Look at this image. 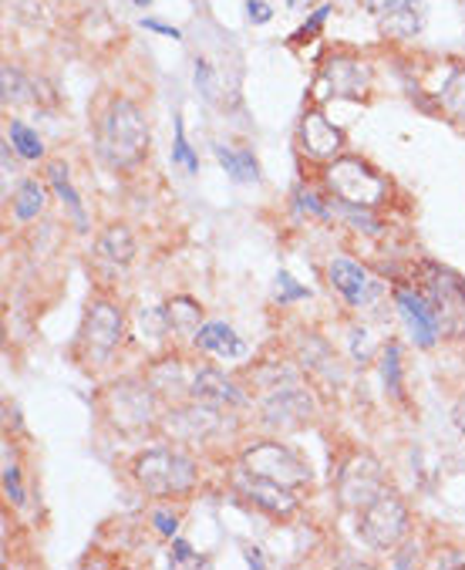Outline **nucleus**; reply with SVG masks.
Returning a JSON list of instances; mask_svg holds the SVG:
<instances>
[{
  "instance_id": "b1692460",
  "label": "nucleus",
  "mask_w": 465,
  "mask_h": 570,
  "mask_svg": "<svg viewBox=\"0 0 465 570\" xmlns=\"http://www.w3.org/2000/svg\"><path fill=\"white\" fill-rule=\"evenodd\" d=\"M0 95H4V105H28L34 101V85L18 65L8 61L0 68Z\"/></svg>"
},
{
  "instance_id": "4468645a",
  "label": "nucleus",
  "mask_w": 465,
  "mask_h": 570,
  "mask_svg": "<svg viewBox=\"0 0 465 570\" xmlns=\"http://www.w3.org/2000/svg\"><path fill=\"white\" fill-rule=\"evenodd\" d=\"M327 277H330L334 291L344 297V304H352V307H365V304H372V301L378 297V291H382V284H378V281L362 267V264L347 261V257L330 261Z\"/></svg>"
},
{
  "instance_id": "dca6fc26",
  "label": "nucleus",
  "mask_w": 465,
  "mask_h": 570,
  "mask_svg": "<svg viewBox=\"0 0 465 570\" xmlns=\"http://www.w3.org/2000/svg\"><path fill=\"white\" fill-rule=\"evenodd\" d=\"M189 395L196 402H206V405H216V409H240V405H247V392L233 379H226L219 368H199L192 375Z\"/></svg>"
},
{
  "instance_id": "bb28decb",
  "label": "nucleus",
  "mask_w": 465,
  "mask_h": 570,
  "mask_svg": "<svg viewBox=\"0 0 465 570\" xmlns=\"http://www.w3.org/2000/svg\"><path fill=\"white\" fill-rule=\"evenodd\" d=\"M438 98H442V108L448 111L452 119L465 122V71L462 68L448 75V81L442 85V95Z\"/></svg>"
},
{
  "instance_id": "4c0bfd02",
  "label": "nucleus",
  "mask_w": 465,
  "mask_h": 570,
  "mask_svg": "<svg viewBox=\"0 0 465 570\" xmlns=\"http://www.w3.org/2000/svg\"><path fill=\"white\" fill-rule=\"evenodd\" d=\"M152 527H156V533H159V537L172 540V537L179 533V517H176V513H169V510H156V513H152Z\"/></svg>"
},
{
  "instance_id": "58836bf2",
  "label": "nucleus",
  "mask_w": 465,
  "mask_h": 570,
  "mask_svg": "<svg viewBox=\"0 0 465 570\" xmlns=\"http://www.w3.org/2000/svg\"><path fill=\"white\" fill-rule=\"evenodd\" d=\"M247 18H250V24H270L274 21V8L264 4V0H247Z\"/></svg>"
},
{
  "instance_id": "cd10ccee",
  "label": "nucleus",
  "mask_w": 465,
  "mask_h": 570,
  "mask_svg": "<svg viewBox=\"0 0 465 570\" xmlns=\"http://www.w3.org/2000/svg\"><path fill=\"white\" fill-rule=\"evenodd\" d=\"M8 139H11V146L18 149V156H21V159H28V163H38V159L44 156V142H41V136H38L34 129H28L24 122H11Z\"/></svg>"
},
{
  "instance_id": "412c9836",
  "label": "nucleus",
  "mask_w": 465,
  "mask_h": 570,
  "mask_svg": "<svg viewBox=\"0 0 465 570\" xmlns=\"http://www.w3.org/2000/svg\"><path fill=\"white\" fill-rule=\"evenodd\" d=\"M212 156H216V163L226 169V176H233L237 183H257L260 179V166H257V159H254V153L250 149H229V146H212Z\"/></svg>"
},
{
  "instance_id": "393cba45",
  "label": "nucleus",
  "mask_w": 465,
  "mask_h": 570,
  "mask_svg": "<svg viewBox=\"0 0 465 570\" xmlns=\"http://www.w3.org/2000/svg\"><path fill=\"white\" fill-rule=\"evenodd\" d=\"M44 186L38 183V179H24L21 186H18V193H14V216L21 219V223H31V219H38L41 213H44Z\"/></svg>"
},
{
  "instance_id": "a18cd8bd",
  "label": "nucleus",
  "mask_w": 465,
  "mask_h": 570,
  "mask_svg": "<svg viewBox=\"0 0 465 570\" xmlns=\"http://www.w3.org/2000/svg\"><path fill=\"white\" fill-rule=\"evenodd\" d=\"M455 422H458V429H462V435H465V405L455 412Z\"/></svg>"
},
{
  "instance_id": "c03bdc74",
  "label": "nucleus",
  "mask_w": 465,
  "mask_h": 570,
  "mask_svg": "<svg viewBox=\"0 0 465 570\" xmlns=\"http://www.w3.org/2000/svg\"><path fill=\"white\" fill-rule=\"evenodd\" d=\"M314 4V0H287V8H294V11H307Z\"/></svg>"
},
{
  "instance_id": "aec40b11",
  "label": "nucleus",
  "mask_w": 465,
  "mask_h": 570,
  "mask_svg": "<svg viewBox=\"0 0 465 570\" xmlns=\"http://www.w3.org/2000/svg\"><path fill=\"white\" fill-rule=\"evenodd\" d=\"M98 257L108 261V264H119V267L132 264V257H136V237H132L129 226H108V230L98 237Z\"/></svg>"
},
{
  "instance_id": "f704fd0d",
  "label": "nucleus",
  "mask_w": 465,
  "mask_h": 570,
  "mask_svg": "<svg viewBox=\"0 0 465 570\" xmlns=\"http://www.w3.org/2000/svg\"><path fill=\"white\" fill-rule=\"evenodd\" d=\"M4 493L14 507H24V483H21V470L8 460L4 463Z\"/></svg>"
},
{
  "instance_id": "4be33fe9",
  "label": "nucleus",
  "mask_w": 465,
  "mask_h": 570,
  "mask_svg": "<svg viewBox=\"0 0 465 570\" xmlns=\"http://www.w3.org/2000/svg\"><path fill=\"white\" fill-rule=\"evenodd\" d=\"M48 183L55 186L58 199L68 206V213L75 216L78 223V234H88V216H85V206H81V196L75 193L71 186V176H68V166L65 163H48Z\"/></svg>"
},
{
  "instance_id": "72a5a7b5",
  "label": "nucleus",
  "mask_w": 465,
  "mask_h": 570,
  "mask_svg": "<svg viewBox=\"0 0 465 570\" xmlns=\"http://www.w3.org/2000/svg\"><path fill=\"white\" fill-rule=\"evenodd\" d=\"M304 297H310V291L300 287L287 271H280V274H277V301H280V304H290V301H304Z\"/></svg>"
},
{
  "instance_id": "c9c22d12",
  "label": "nucleus",
  "mask_w": 465,
  "mask_h": 570,
  "mask_svg": "<svg viewBox=\"0 0 465 570\" xmlns=\"http://www.w3.org/2000/svg\"><path fill=\"white\" fill-rule=\"evenodd\" d=\"M172 563H176V567H202L206 560H202L199 553H192V547H189L186 540H176V537H172Z\"/></svg>"
},
{
  "instance_id": "473e14b6",
  "label": "nucleus",
  "mask_w": 465,
  "mask_h": 570,
  "mask_svg": "<svg viewBox=\"0 0 465 570\" xmlns=\"http://www.w3.org/2000/svg\"><path fill=\"white\" fill-rule=\"evenodd\" d=\"M172 122H176V153H172V159H176L179 166H186L189 173H199V159L192 156V149H189V142H186V132H182V116H176Z\"/></svg>"
},
{
  "instance_id": "6e6552de",
  "label": "nucleus",
  "mask_w": 465,
  "mask_h": 570,
  "mask_svg": "<svg viewBox=\"0 0 465 570\" xmlns=\"http://www.w3.org/2000/svg\"><path fill=\"white\" fill-rule=\"evenodd\" d=\"M385 490V470L372 452H355L352 460L340 466L337 476V500L347 510H368Z\"/></svg>"
},
{
  "instance_id": "2eb2a0df",
  "label": "nucleus",
  "mask_w": 465,
  "mask_h": 570,
  "mask_svg": "<svg viewBox=\"0 0 465 570\" xmlns=\"http://www.w3.org/2000/svg\"><path fill=\"white\" fill-rule=\"evenodd\" d=\"M237 490L260 510H267L270 517H290L297 510V497L290 487H280L274 480H264V476H254L240 466L237 473Z\"/></svg>"
},
{
  "instance_id": "c756f323",
  "label": "nucleus",
  "mask_w": 465,
  "mask_h": 570,
  "mask_svg": "<svg viewBox=\"0 0 465 570\" xmlns=\"http://www.w3.org/2000/svg\"><path fill=\"white\" fill-rule=\"evenodd\" d=\"M192 78H196L199 95H202L209 105H216V101H219V75H216V68H212L206 58H196V71H192Z\"/></svg>"
},
{
  "instance_id": "a878e982",
  "label": "nucleus",
  "mask_w": 465,
  "mask_h": 570,
  "mask_svg": "<svg viewBox=\"0 0 465 570\" xmlns=\"http://www.w3.org/2000/svg\"><path fill=\"white\" fill-rule=\"evenodd\" d=\"M330 209L344 219V223H352L355 230L362 234H382V219L372 213V206H352V203H340L330 196Z\"/></svg>"
},
{
  "instance_id": "49530a36",
  "label": "nucleus",
  "mask_w": 465,
  "mask_h": 570,
  "mask_svg": "<svg viewBox=\"0 0 465 570\" xmlns=\"http://www.w3.org/2000/svg\"><path fill=\"white\" fill-rule=\"evenodd\" d=\"M136 4H139V8H149V4H152V0H136Z\"/></svg>"
},
{
  "instance_id": "c85d7f7f",
  "label": "nucleus",
  "mask_w": 465,
  "mask_h": 570,
  "mask_svg": "<svg viewBox=\"0 0 465 570\" xmlns=\"http://www.w3.org/2000/svg\"><path fill=\"white\" fill-rule=\"evenodd\" d=\"M382 379H385V389L395 395V399H402L405 395V385H402V348L395 345H385V352H382Z\"/></svg>"
},
{
  "instance_id": "7c9ffc66",
  "label": "nucleus",
  "mask_w": 465,
  "mask_h": 570,
  "mask_svg": "<svg viewBox=\"0 0 465 570\" xmlns=\"http://www.w3.org/2000/svg\"><path fill=\"white\" fill-rule=\"evenodd\" d=\"M294 203H297V209H300V213H310V216H317V219H334L330 203H327V199H320L314 189H297Z\"/></svg>"
},
{
  "instance_id": "423d86ee",
  "label": "nucleus",
  "mask_w": 465,
  "mask_h": 570,
  "mask_svg": "<svg viewBox=\"0 0 465 570\" xmlns=\"http://www.w3.org/2000/svg\"><path fill=\"white\" fill-rule=\"evenodd\" d=\"M408 530H412V513L405 500L388 487L368 510H362V537L375 550H395L408 537Z\"/></svg>"
},
{
  "instance_id": "a19ab883",
  "label": "nucleus",
  "mask_w": 465,
  "mask_h": 570,
  "mask_svg": "<svg viewBox=\"0 0 465 570\" xmlns=\"http://www.w3.org/2000/svg\"><path fill=\"white\" fill-rule=\"evenodd\" d=\"M432 567H465V550H442Z\"/></svg>"
},
{
  "instance_id": "37998d69",
  "label": "nucleus",
  "mask_w": 465,
  "mask_h": 570,
  "mask_svg": "<svg viewBox=\"0 0 465 570\" xmlns=\"http://www.w3.org/2000/svg\"><path fill=\"white\" fill-rule=\"evenodd\" d=\"M247 563H250V567H264L267 560L260 557V550H257V547H250V550H247Z\"/></svg>"
},
{
  "instance_id": "1a4fd4ad",
  "label": "nucleus",
  "mask_w": 465,
  "mask_h": 570,
  "mask_svg": "<svg viewBox=\"0 0 465 570\" xmlns=\"http://www.w3.org/2000/svg\"><path fill=\"white\" fill-rule=\"evenodd\" d=\"M317 85L327 88V98H365L372 88V68L358 55L334 51L324 58Z\"/></svg>"
},
{
  "instance_id": "ea45409f",
  "label": "nucleus",
  "mask_w": 465,
  "mask_h": 570,
  "mask_svg": "<svg viewBox=\"0 0 465 570\" xmlns=\"http://www.w3.org/2000/svg\"><path fill=\"white\" fill-rule=\"evenodd\" d=\"M402 4H408V0H365L368 14H375V18L392 14V11H395V8H402Z\"/></svg>"
},
{
  "instance_id": "f3484780",
  "label": "nucleus",
  "mask_w": 465,
  "mask_h": 570,
  "mask_svg": "<svg viewBox=\"0 0 465 570\" xmlns=\"http://www.w3.org/2000/svg\"><path fill=\"white\" fill-rule=\"evenodd\" d=\"M395 304H398V311H402L412 337L418 341L422 348H432L435 341H438V321H435L425 294L422 291H412V287H398L395 291Z\"/></svg>"
},
{
  "instance_id": "e433bc0d",
  "label": "nucleus",
  "mask_w": 465,
  "mask_h": 570,
  "mask_svg": "<svg viewBox=\"0 0 465 570\" xmlns=\"http://www.w3.org/2000/svg\"><path fill=\"white\" fill-rule=\"evenodd\" d=\"M372 334L365 331V327H355L352 331V355H355V362H362V365H368L372 362V341H368Z\"/></svg>"
},
{
  "instance_id": "2f4dec72",
  "label": "nucleus",
  "mask_w": 465,
  "mask_h": 570,
  "mask_svg": "<svg viewBox=\"0 0 465 570\" xmlns=\"http://www.w3.org/2000/svg\"><path fill=\"white\" fill-rule=\"evenodd\" d=\"M330 14H334V8H330V4H320V8L310 14V21H304V24L290 35V41H294V45H304L307 38H314V35L327 24V18H330Z\"/></svg>"
},
{
  "instance_id": "ddd939ff",
  "label": "nucleus",
  "mask_w": 465,
  "mask_h": 570,
  "mask_svg": "<svg viewBox=\"0 0 465 570\" xmlns=\"http://www.w3.org/2000/svg\"><path fill=\"white\" fill-rule=\"evenodd\" d=\"M152 385H139V382H122L111 389V405H108V419L119 429H139L149 425L156 415V399H152Z\"/></svg>"
},
{
  "instance_id": "0eeeda50",
  "label": "nucleus",
  "mask_w": 465,
  "mask_h": 570,
  "mask_svg": "<svg viewBox=\"0 0 465 570\" xmlns=\"http://www.w3.org/2000/svg\"><path fill=\"white\" fill-rule=\"evenodd\" d=\"M240 466L254 476H264V480H274L280 487H290V490H300L310 483V470L300 455L280 442H257L244 452Z\"/></svg>"
},
{
  "instance_id": "a211bd4d",
  "label": "nucleus",
  "mask_w": 465,
  "mask_h": 570,
  "mask_svg": "<svg viewBox=\"0 0 465 570\" xmlns=\"http://www.w3.org/2000/svg\"><path fill=\"white\" fill-rule=\"evenodd\" d=\"M196 348H202V352H209V355H216V358H226V362H233V358H244L247 355V345H244V337L233 331L229 324H222V321H209V324H202L199 331H196Z\"/></svg>"
},
{
  "instance_id": "7ed1b4c3",
  "label": "nucleus",
  "mask_w": 465,
  "mask_h": 570,
  "mask_svg": "<svg viewBox=\"0 0 465 570\" xmlns=\"http://www.w3.org/2000/svg\"><path fill=\"white\" fill-rule=\"evenodd\" d=\"M324 183L330 189L334 199L340 203H352V206H382L388 196V179L378 176L368 163L362 159H334L324 166Z\"/></svg>"
},
{
  "instance_id": "39448f33",
  "label": "nucleus",
  "mask_w": 465,
  "mask_h": 570,
  "mask_svg": "<svg viewBox=\"0 0 465 570\" xmlns=\"http://www.w3.org/2000/svg\"><path fill=\"white\" fill-rule=\"evenodd\" d=\"M122 334H126V321L122 311L115 307L105 297H95L85 311V324H81V341L78 348L85 355L88 365H105L115 352L122 345Z\"/></svg>"
},
{
  "instance_id": "9b49d317",
  "label": "nucleus",
  "mask_w": 465,
  "mask_h": 570,
  "mask_svg": "<svg viewBox=\"0 0 465 570\" xmlns=\"http://www.w3.org/2000/svg\"><path fill=\"white\" fill-rule=\"evenodd\" d=\"M300 153L320 166L340 159L344 153V132L324 116L320 108H307L300 119Z\"/></svg>"
},
{
  "instance_id": "f257e3e1",
  "label": "nucleus",
  "mask_w": 465,
  "mask_h": 570,
  "mask_svg": "<svg viewBox=\"0 0 465 570\" xmlns=\"http://www.w3.org/2000/svg\"><path fill=\"white\" fill-rule=\"evenodd\" d=\"M149 153L146 111L132 98H111L98 119V156L111 169H132Z\"/></svg>"
},
{
  "instance_id": "f8f14e48",
  "label": "nucleus",
  "mask_w": 465,
  "mask_h": 570,
  "mask_svg": "<svg viewBox=\"0 0 465 570\" xmlns=\"http://www.w3.org/2000/svg\"><path fill=\"white\" fill-rule=\"evenodd\" d=\"M260 412L270 429H294L314 415V399L300 389V382H290L280 389H270L260 402Z\"/></svg>"
},
{
  "instance_id": "79ce46f5",
  "label": "nucleus",
  "mask_w": 465,
  "mask_h": 570,
  "mask_svg": "<svg viewBox=\"0 0 465 570\" xmlns=\"http://www.w3.org/2000/svg\"><path fill=\"white\" fill-rule=\"evenodd\" d=\"M142 28H149V31H156V35H166V38H172V41H182V31H176V28H169V24H159V21H152V18H142Z\"/></svg>"
},
{
  "instance_id": "20e7f679",
  "label": "nucleus",
  "mask_w": 465,
  "mask_h": 570,
  "mask_svg": "<svg viewBox=\"0 0 465 570\" xmlns=\"http://www.w3.org/2000/svg\"><path fill=\"white\" fill-rule=\"evenodd\" d=\"M422 294L438 321V334L452 341H465V281L445 267L428 264L422 277Z\"/></svg>"
},
{
  "instance_id": "6ab92c4d",
  "label": "nucleus",
  "mask_w": 465,
  "mask_h": 570,
  "mask_svg": "<svg viewBox=\"0 0 465 570\" xmlns=\"http://www.w3.org/2000/svg\"><path fill=\"white\" fill-rule=\"evenodd\" d=\"M378 21H382V35L385 38H392V41H412L425 28V4H422V0H408V4L395 8L392 14H385Z\"/></svg>"
},
{
  "instance_id": "5701e85b",
  "label": "nucleus",
  "mask_w": 465,
  "mask_h": 570,
  "mask_svg": "<svg viewBox=\"0 0 465 570\" xmlns=\"http://www.w3.org/2000/svg\"><path fill=\"white\" fill-rule=\"evenodd\" d=\"M166 321H169V331L182 334V337H196V331L202 327V307L192 301V297H172L166 304Z\"/></svg>"
},
{
  "instance_id": "9d476101",
  "label": "nucleus",
  "mask_w": 465,
  "mask_h": 570,
  "mask_svg": "<svg viewBox=\"0 0 465 570\" xmlns=\"http://www.w3.org/2000/svg\"><path fill=\"white\" fill-rule=\"evenodd\" d=\"M166 435H172L176 442H202L209 435H216L222 429V415L216 412V405L206 402H189V405H176L166 412L162 419Z\"/></svg>"
},
{
  "instance_id": "f03ea898",
  "label": "nucleus",
  "mask_w": 465,
  "mask_h": 570,
  "mask_svg": "<svg viewBox=\"0 0 465 570\" xmlns=\"http://www.w3.org/2000/svg\"><path fill=\"white\" fill-rule=\"evenodd\" d=\"M136 483L152 497H182L199 483V466L176 449H149L132 463Z\"/></svg>"
}]
</instances>
